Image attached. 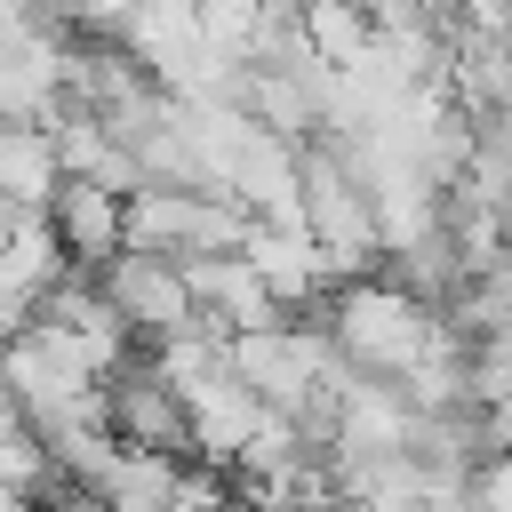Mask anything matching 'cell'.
I'll list each match as a JSON object with an SVG mask.
<instances>
[{"mask_svg": "<svg viewBox=\"0 0 512 512\" xmlns=\"http://www.w3.org/2000/svg\"><path fill=\"white\" fill-rule=\"evenodd\" d=\"M320 328H328V344H336V360H344L352 376H384V384H400V376L440 344V312L416 304L408 288H392L384 272L344 280V288L328 296Z\"/></svg>", "mask_w": 512, "mask_h": 512, "instance_id": "6da1fadb", "label": "cell"}, {"mask_svg": "<svg viewBox=\"0 0 512 512\" xmlns=\"http://www.w3.org/2000/svg\"><path fill=\"white\" fill-rule=\"evenodd\" d=\"M296 200H304V240L320 248V264L336 272V288L344 280H368L376 256H384V240H376V216H368L360 176L344 168V152L328 136L296 152Z\"/></svg>", "mask_w": 512, "mask_h": 512, "instance_id": "7a4b0ae2", "label": "cell"}, {"mask_svg": "<svg viewBox=\"0 0 512 512\" xmlns=\"http://www.w3.org/2000/svg\"><path fill=\"white\" fill-rule=\"evenodd\" d=\"M336 344H328V328L320 320H272V328H256V336H232V376L256 392V408L264 416H304L328 384H336Z\"/></svg>", "mask_w": 512, "mask_h": 512, "instance_id": "3957f363", "label": "cell"}, {"mask_svg": "<svg viewBox=\"0 0 512 512\" xmlns=\"http://www.w3.org/2000/svg\"><path fill=\"white\" fill-rule=\"evenodd\" d=\"M248 232H256L248 208H232L224 192H128L120 248L160 264H200V256H240Z\"/></svg>", "mask_w": 512, "mask_h": 512, "instance_id": "277c9868", "label": "cell"}, {"mask_svg": "<svg viewBox=\"0 0 512 512\" xmlns=\"http://www.w3.org/2000/svg\"><path fill=\"white\" fill-rule=\"evenodd\" d=\"M64 48L72 8H16L0 0V128H40L64 104Z\"/></svg>", "mask_w": 512, "mask_h": 512, "instance_id": "5b68a950", "label": "cell"}, {"mask_svg": "<svg viewBox=\"0 0 512 512\" xmlns=\"http://www.w3.org/2000/svg\"><path fill=\"white\" fill-rule=\"evenodd\" d=\"M96 296L112 304V320L128 328V344H168L192 328V288H184V264H160V256H136L120 248L112 264H96Z\"/></svg>", "mask_w": 512, "mask_h": 512, "instance_id": "8992f818", "label": "cell"}, {"mask_svg": "<svg viewBox=\"0 0 512 512\" xmlns=\"http://www.w3.org/2000/svg\"><path fill=\"white\" fill-rule=\"evenodd\" d=\"M104 432L120 448H144V456H176L184 448V400L152 376V360H120L104 376Z\"/></svg>", "mask_w": 512, "mask_h": 512, "instance_id": "52a82bcc", "label": "cell"}, {"mask_svg": "<svg viewBox=\"0 0 512 512\" xmlns=\"http://www.w3.org/2000/svg\"><path fill=\"white\" fill-rule=\"evenodd\" d=\"M256 432H264V408H256V392H248L232 368L184 392V448H192V464H216V472H224V464L248 456Z\"/></svg>", "mask_w": 512, "mask_h": 512, "instance_id": "ba28073f", "label": "cell"}, {"mask_svg": "<svg viewBox=\"0 0 512 512\" xmlns=\"http://www.w3.org/2000/svg\"><path fill=\"white\" fill-rule=\"evenodd\" d=\"M184 288H192V320H208L216 336H256L280 320V304L248 272V256H200V264H184Z\"/></svg>", "mask_w": 512, "mask_h": 512, "instance_id": "9c48e42d", "label": "cell"}, {"mask_svg": "<svg viewBox=\"0 0 512 512\" xmlns=\"http://www.w3.org/2000/svg\"><path fill=\"white\" fill-rule=\"evenodd\" d=\"M120 224H128V200H112L104 184L64 176V184H56V200H48V232H56V248H64V264H72V272L112 264V256H120Z\"/></svg>", "mask_w": 512, "mask_h": 512, "instance_id": "30bf717a", "label": "cell"}, {"mask_svg": "<svg viewBox=\"0 0 512 512\" xmlns=\"http://www.w3.org/2000/svg\"><path fill=\"white\" fill-rule=\"evenodd\" d=\"M64 168H56V144L48 128H0V208L16 216H48Z\"/></svg>", "mask_w": 512, "mask_h": 512, "instance_id": "8fae6325", "label": "cell"}, {"mask_svg": "<svg viewBox=\"0 0 512 512\" xmlns=\"http://www.w3.org/2000/svg\"><path fill=\"white\" fill-rule=\"evenodd\" d=\"M176 464L184 456H144V448H120L96 480V504L104 512H168L176 504Z\"/></svg>", "mask_w": 512, "mask_h": 512, "instance_id": "7c38bea8", "label": "cell"}, {"mask_svg": "<svg viewBox=\"0 0 512 512\" xmlns=\"http://www.w3.org/2000/svg\"><path fill=\"white\" fill-rule=\"evenodd\" d=\"M296 24H304V48H312V64H328V72H352V64L368 56V8L312 0V8H296Z\"/></svg>", "mask_w": 512, "mask_h": 512, "instance_id": "4fadbf2b", "label": "cell"}, {"mask_svg": "<svg viewBox=\"0 0 512 512\" xmlns=\"http://www.w3.org/2000/svg\"><path fill=\"white\" fill-rule=\"evenodd\" d=\"M168 512H232V480L216 464H176V504Z\"/></svg>", "mask_w": 512, "mask_h": 512, "instance_id": "5bb4252c", "label": "cell"}, {"mask_svg": "<svg viewBox=\"0 0 512 512\" xmlns=\"http://www.w3.org/2000/svg\"><path fill=\"white\" fill-rule=\"evenodd\" d=\"M464 512H512V456H480V464H472Z\"/></svg>", "mask_w": 512, "mask_h": 512, "instance_id": "9a60e30c", "label": "cell"}, {"mask_svg": "<svg viewBox=\"0 0 512 512\" xmlns=\"http://www.w3.org/2000/svg\"><path fill=\"white\" fill-rule=\"evenodd\" d=\"M8 232H16V208H0V248H8Z\"/></svg>", "mask_w": 512, "mask_h": 512, "instance_id": "2e32d148", "label": "cell"}, {"mask_svg": "<svg viewBox=\"0 0 512 512\" xmlns=\"http://www.w3.org/2000/svg\"><path fill=\"white\" fill-rule=\"evenodd\" d=\"M504 48H512V8H504Z\"/></svg>", "mask_w": 512, "mask_h": 512, "instance_id": "e0dca14e", "label": "cell"}, {"mask_svg": "<svg viewBox=\"0 0 512 512\" xmlns=\"http://www.w3.org/2000/svg\"><path fill=\"white\" fill-rule=\"evenodd\" d=\"M496 120H504V128H512V96H504V112H496Z\"/></svg>", "mask_w": 512, "mask_h": 512, "instance_id": "ac0fdd59", "label": "cell"}, {"mask_svg": "<svg viewBox=\"0 0 512 512\" xmlns=\"http://www.w3.org/2000/svg\"><path fill=\"white\" fill-rule=\"evenodd\" d=\"M232 512H256V504H240V496H232Z\"/></svg>", "mask_w": 512, "mask_h": 512, "instance_id": "d6986e66", "label": "cell"}]
</instances>
